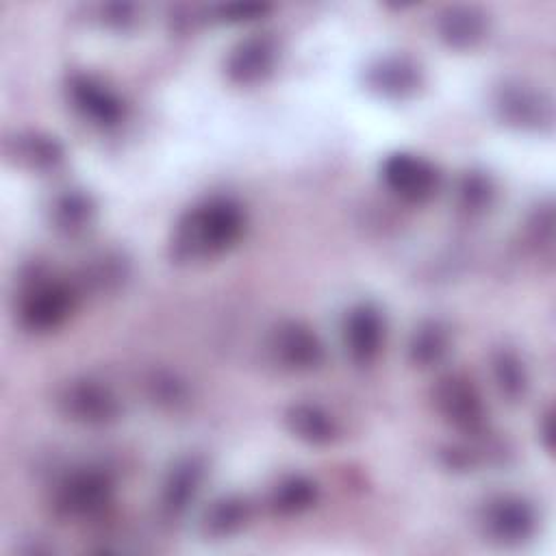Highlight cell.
Here are the masks:
<instances>
[{"label":"cell","mask_w":556,"mask_h":556,"mask_svg":"<svg viewBox=\"0 0 556 556\" xmlns=\"http://www.w3.org/2000/svg\"><path fill=\"white\" fill-rule=\"evenodd\" d=\"M245 228L243 208L230 198H213L189 211L178 224L174 250L182 261L215 256L232 248Z\"/></svg>","instance_id":"6da1fadb"},{"label":"cell","mask_w":556,"mask_h":556,"mask_svg":"<svg viewBox=\"0 0 556 556\" xmlns=\"http://www.w3.org/2000/svg\"><path fill=\"white\" fill-rule=\"evenodd\" d=\"M113 482L104 471L85 469L65 478L54 495V506L65 517H93L111 502Z\"/></svg>","instance_id":"7a4b0ae2"},{"label":"cell","mask_w":556,"mask_h":556,"mask_svg":"<svg viewBox=\"0 0 556 556\" xmlns=\"http://www.w3.org/2000/svg\"><path fill=\"white\" fill-rule=\"evenodd\" d=\"M384 185L406 202H424L439 187V174L432 163L408 152L389 154L382 161Z\"/></svg>","instance_id":"3957f363"},{"label":"cell","mask_w":556,"mask_h":556,"mask_svg":"<svg viewBox=\"0 0 556 556\" xmlns=\"http://www.w3.org/2000/svg\"><path fill=\"white\" fill-rule=\"evenodd\" d=\"M74 306L72 289L56 280L35 282L22 298L20 317L28 330L48 332L61 326Z\"/></svg>","instance_id":"277c9868"},{"label":"cell","mask_w":556,"mask_h":556,"mask_svg":"<svg viewBox=\"0 0 556 556\" xmlns=\"http://www.w3.org/2000/svg\"><path fill=\"white\" fill-rule=\"evenodd\" d=\"M276 363L289 371H311L324 361L319 337L300 321H282L269 341Z\"/></svg>","instance_id":"5b68a950"},{"label":"cell","mask_w":556,"mask_h":556,"mask_svg":"<svg viewBox=\"0 0 556 556\" xmlns=\"http://www.w3.org/2000/svg\"><path fill=\"white\" fill-rule=\"evenodd\" d=\"M63 413L80 424L100 426L109 424L119 413V402L109 387L96 380H74L61 393Z\"/></svg>","instance_id":"8992f818"},{"label":"cell","mask_w":556,"mask_h":556,"mask_svg":"<svg viewBox=\"0 0 556 556\" xmlns=\"http://www.w3.org/2000/svg\"><path fill=\"white\" fill-rule=\"evenodd\" d=\"M482 523L489 536H493L500 543H519L526 541L536 526V515L534 508L513 495H502L495 497L486 504Z\"/></svg>","instance_id":"52a82bcc"},{"label":"cell","mask_w":556,"mask_h":556,"mask_svg":"<svg viewBox=\"0 0 556 556\" xmlns=\"http://www.w3.org/2000/svg\"><path fill=\"white\" fill-rule=\"evenodd\" d=\"M434 402L441 415L456 428L473 432L484 424V406L473 384L460 376L443 378L434 391Z\"/></svg>","instance_id":"ba28073f"},{"label":"cell","mask_w":556,"mask_h":556,"mask_svg":"<svg viewBox=\"0 0 556 556\" xmlns=\"http://www.w3.org/2000/svg\"><path fill=\"white\" fill-rule=\"evenodd\" d=\"M384 341V321L374 304H358L345 315L343 343L350 358L358 365L371 363Z\"/></svg>","instance_id":"9c48e42d"},{"label":"cell","mask_w":556,"mask_h":556,"mask_svg":"<svg viewBox=\"0 0 556 556\" xmlns=\"http://www.w3.org/2000/svg\"><path fill=\"white\" fill-rule=\"evenodd\" d=\"M70 98L78 113L96 126H115L124 115L122 100L91 76H74L70 80Z\"/></svg>","instance_id":"30bf717a"},{"label":"cell","mask_w":556,"mask_h":556,"mask_svg":"<svg viewBox=\"0 0 556 556\" xmlns=\"http://www.w3.org/2000/svg\"><path fill=\"white\" fill-rule=\"evenodd\" d=\"M276 61V43L269 37H250L241 41L228 56L226 72L235 83L252 85L263 80Z\"/></svg>","instance_id":"8fae6325"},{"label":"cell","mask_w":556,"mask_h":556,"mask_svg":"<svg viewBox=\"0 0 556 556\" xmlns=\"http://www.w3.org/2000/svg\"><path fill=\"white\" fill-rule=\"evenodd\" d=\"M367 83L371 89L380 91L382 96L404 98L417 91L421 83V74L413 61L404 56H389L369 67Z\"/></svg>","instance_id":"7c38bea8"},{"label":"cell","mask_w":556,"mask_h":556,"mask_svg":"<svg viewBox=\"0 0 556 556\" xmlns=\"http://www.w3.org/2000/svg\"><path fill=\"white\" fill-rule=\"evenodd\" d=\"M287 428L302 441L311 443V445H326L337 437V424L334 419L321 410L315 404H293L287 415H285Z\"/></svg>","instance_id":"4fadbf2b"},{"label":"cell","mask_w":556,"mask_h":556,"mask_svg":"<svg viewBox=\"0 0 556 556\" xmlns=\"http://www.w3.org/2000/svg\"><path fill=\"white\" fill-rule=\"evenodd\" d=\"M486 33V20L478 9L454 7L439 17V35L454 48H471Z\"/></svg>","instance_id":"5bb4252c"},{"label":"cell","mask_w":556,"mask_h":556,"mask_svg":"<svg viewBox=\"0 0 556 556\" xmlns=\"http://www.w3.org/2000/svg\"><path fill=\"white\" fill-rule=\"evenodd\" d=\"M202 476H204V467L198 458H187V460L178 463L165 480L163 508L172 515L182 513L195 497Z\"/></svg>","instance_id":"9a60e30c"},{"label":"cell","mask_w":556,"mask_h":556,"mask_svg":"<svg viewBox=\"0 0 556 556\" xmlns=\"http://www.w3.org/2000/svg\"><path fill=\"white\" fill-rule=\"evenodd\" d=\"M497 109L502 117L517 126H541L549 119V106L534 91L526 87H508L500 93Z\"/></svg>","instance_id":"2e32d148"},{"label":"cell","mask_w":556,"mask_h":556,"mask_svg":"<svg viewBox=\"0 0 556 556\" xmlns=\"http://www.w3.org/2000/svg\"><path fill=\"white\" fill-rule=\"evenodd\" d=\"M447 352V330L439 321L421 324L408 343L410 361L419 367H430Z\"/></svg>","instance_id":"e0dca14e"},{"label":"cell","mask_w":556,"mask_h":556,"mask_svg":"<svg viewBox=\"0 0 556 556\" xmlns=\"http://www.w3.org/2000/svg\"><path fill=\"white\" fill-rule=\"evenodd\" d=\"M317 500V486L308 478L302 476H291L282 480L271 495V504L278 513L293 515L311 508Z\"/></svg>","instance_id":"ac0fdd59"},{"label":"cell","mask_w":556,"mask_h":556,"mask_svg":"<svg viewBox=\"0 0 556 556\" xmlns=\"http://www.w3.org/2000/svg\"><path fill=\"white\" fill-rule=\"evenodd\" d=\"M248 519V504L237 497L217 500L204 515V530L213 536H226L239 530Z\"/></svg>","instance_id":"d6986e66"},{"label":"cell","mask_w":556,"mask_h":556,"mask_svg":"<svg viewBox=\"0 0 556 556\" xmlns=\"http://www.w3.org/2000/svg\"><path fill=\"white\" fill-rule=\"evenodd\" d=\"M493 374H495V382L502 391V395H506L508 400H519L526 393V371L521 361L510 354V352H500L493 358Z\"/></svg>","instance_id":"ffe728a7"},{"label":"cell","mask_w":556,"mask_h":556,"mask_svg":"<svg viewBox=\"0 0 556 556\" xmlns=\"http://www.w3.org/2000/svg\"><path fill=\"white\" fill-rule=\"evenodd\" d=\"M91 215L89 200L80 193H65L63 198L56 200L54 206V217L61 228L65 230H80Z\"/></svg>","instance_id":"44dd1931"},{"label":"cell","mask_w":556,"mask_h":556,"mask_svg":"<svg viewBox=\"0 0 556 556\" xmlns=\"http://www.w3.org/2000/svg\"><path fill=\"white\" fill-rule=\"evenodd\" d=\"M22 154L28 156L37 167L54 165V163L61 161V148L54 141L39 139V137L26 139L24 146H22Z\"/></svg>","instance_id":"7402d4cb"},{"label":"cell","mask_w":556,"mask_h":556,"mask_svg":"<svg viewBox=\"0 0 556 556\" xmlns=\"http://www.w3.org/2000/svg\"><path fill=\"white\" fill-rule=\"evenodd\" d=\"M460 195H463V202L467 208H480V206L489 204L491 185L482 176H467L460 187Z\"/></svg>","instance_id":"603a6c76"},{"label":"cell","mask_w":556,"mask_h":556,"mask_svg":"<svg viewBox=\"0 0 556 556\" xmlns=\"http://www.w3.org/2000/svg\"><path fill=\"white\" fill-rule=\"evenodd\" d=\"M267 11V4H258V2H237V4H226L222 9L224 20L230 22H243V20H254L258 15H263Z\"/></svg>","instance_id":"cb8c5ba5"},{"label":"cell","mask_w":556,"mask_h":556,"mask_svg":"<svg viewBox=\"0 0 556 556\" xmlns=\"http://www.w3.org/2000/svg\"><path fill=\"white\" fill-rule=\"evenodd\" d=\"M543 439H545V447H552V415L547 413L543 419Z\"/></svg>","instance_id":"d4e9b609"}]
</instances>
